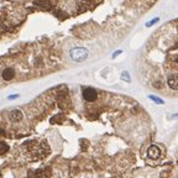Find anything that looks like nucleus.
Wrapping results in <instances>:
<instances>
[{"instance_id":"f257e3e1","label":"nucleus","mask_w":178,"mask_h":178,"mask_svg":"<svg viewBox=\"0 0 178 178\" xmlns=\"http://www.w3.org/2000/svg\"><path fill=\"white\" fill-rule=\"evenodd\" d=\"M142 73L157 91L178 95V19L152 35L145 48Z\"/></svg>"},{"instance_id":"f03ea898","label":"nucleus","mask_w":178,"mask_h":178,"mask_svg":"<svg viewBox=\"0 0 178 178\" xmlns=\"http://www.w3.org/2000/svg\"><path fill=\"white\" fill-rule=\"evenodd\" d=\"M69 56L74 62H83L88 57V50L84 47H74L70 50Z\"/></svg>"},{"instance_id":"7ed1b4c3","label":"nucleus","mask_w":178,"mask_h":178,"mask_svg":"<svg viewBox=\"0 0 178 178\" xmlns=\"http://www.w3.org/2000/svg\"><path fill=\"white\" fill-rule=\"evenodd\" d=\"M14 173V172H12ZM11 173V169L10 168H8V174L5 176V174H2L3 176V178H10V176L12 174ZM2 178V177H0ZM12 178H47V176H45V174H42V169H39V171H32V172H30L29 174H26V176H21V174H17V176H12Z\"/></svg>"},{"instance_id":"20e7f679","label":"nucleus","mask_w":178,"mask_h":178,"mask_svg":"<svg viewBox=\"0 0 178 178\" xmlns=\"http://www.w3.org/2000/svg\"><path fill=\"white\" fill-rule=\"evenodd\" d=\"M82 95H83V99H84L85 101H88V103H94V101L98 99L99 93H98L97 89L89 87V88H84V89H83Z\"/></svg>"},{"instance_id":"39448f33","label":"nucleus","mask_w":178,"mask_h":178,"mask_svg":"<svg viewBox=\"0 0 178 178\" xmlns=\"http://www.w3.org/2000/svg\"><path fill=\"white\" fill-rule=\"evenodd\" d=\"M14 77H15V69H14L12 67H6V68L3 69V72H2V78H3L5 82L11 80Z\"/></svg>"},{"instance_id":"423d86ee","label":"nucleus","mask_w":178,"mask_h":178,"mask_svg":"<svg viewBox=\"0 0 178 178\" xmlns=\"http://www.w3.org/2000/svg\"><path fill=\"white\" fill-rule=\"evenodd\" d=\"M147 156H149L151 159H157V158H159V156H161V150H159L157 146L152 145V146H150L149 150H147Z\"/></svg>"},{"instance_id":"0eeeda50","label":"nucleus","mask_w":178,"mask_h":178,"mask_svg":"<svg viewBox=\"0 0 178 178\" xmlns=\"http://www.w3.org/2000/svg\"><path fill=\"white\" fill-rule=\"evenodd\" d=\"M149 98H150L151 100H153L155 103H157V104H163V103H165V101H163L162 99H159V98H157V97H155V95H150Z\"/></svg>"},{"instance_id":"6e6552de","label":"nucleus","mask_w":178,"mask_h":178,"mask_svg":"<svg viewBox=\"0 0 178 178\" xmlns=\"http://www.w3.org/2000/svg\"><path fill=\"white\" fill-rule=\"evenodd\" d=\"M121 79H122V80H125V82H130V80H131V79H130V76H129L128 72H122V74H121Z\"/></svg>"},{"instance_id":"1a4fd4ad","label":"nucleus","mask_w":178,"mask_h":178,"mask_svg":"<svg viewBox=\"0 0 178 178\" xmlns=\"http://www.w3.org/2000/svg\"><path fill=\"white\" fill-rule=\"evenodd\" d=\"M157 21H159V19H158V17H155V19L153 20H151L150 22H147L146 24V27H150V26H152V25H155Z\"/></svg>"},{"instance_id":"9d476101","label":"nucleus","mask_w":178,"mask_h":178,"mask_svg":"<svg viewBox=\"0 0 178 178\" xmlns=\"http://www.w3.org/2000/svg\"><path fill=\"white\" fill-rule=\"evenodd\" d=\"M19 97H20L19 94H12V95H9V97H8V99H9V100H12V99H17Z\"/></svg>"},{"instance_id":"9b49d317","label":"nucleus","mask_w":178,"mask_h":178,"mask_svg":"<svg viewBox=\"0 0 178 178\" xmlns=\"http://www.w3.org/2000/svg\"><path fill=\"white\" fill-rule=\"evenodd\" d=\"M121 52H122L121 50H119V51H116V52H114V55H113V58H115L116 56H119V55H120V53H121Z\"/></svg>"}]
</instances>
